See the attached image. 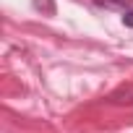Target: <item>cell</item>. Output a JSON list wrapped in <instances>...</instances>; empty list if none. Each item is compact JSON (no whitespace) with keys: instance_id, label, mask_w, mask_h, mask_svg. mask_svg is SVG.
Masks as SVG:
<instances>
[{"instance_id":"cell-1","label":"cell","mask_w":133,"mask_h":133,"mask_svg":"<svg viewBox=\"0 0 133 133\" xmlns=\"http://www.w3.org/2000/svg\"><path fill=\"white\" fill-rule=\"evenodd\" d=\"M97 5L102 8H115V11H133V0H94Z\"/></svg>"},{"instance_id":"cell-2","label":"cell","mask_w":133,"mask_h":133,"mask_svg":"<svg viewBox=\"0 0 133 133\" xmlns=\"http://www.w3.org/2000/svg\"><path fill=\"white\" fill-rule=\"evenodd\" d=\"M123 24L133 29V11H125V13H123Z\"/></svg>"}]
</instances>
